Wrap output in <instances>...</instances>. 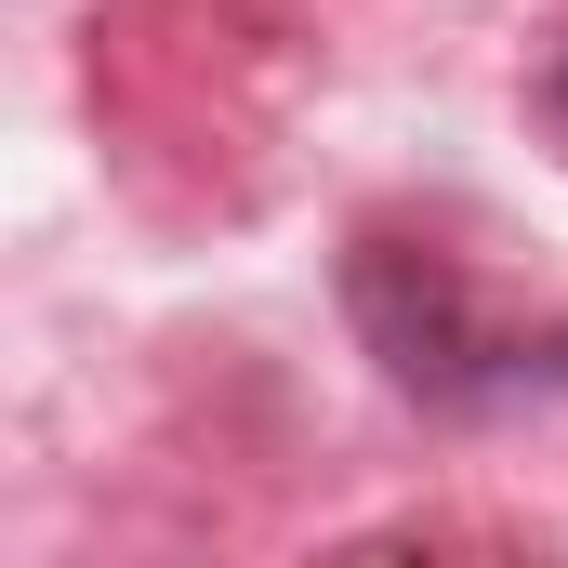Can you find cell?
Wrapping results in <instances>:
<instances>
[{
    "mask_svg": "<svg viewBox=\"0 0 568 568\" xmlns=\"http://www.w3.org/2000/svg\"><path fill=\"white\" fill-rule=\"evenodd\" d=\"M344 304H357V331H371V357L436 397V410H503V397H529V344L476 304V278L424 252V239H357V265H344Z\"/></svg>",
    "mask_w": 568,
    "mask_h": 568,
    "instance_id": "1",
    "label": "cell"
},
{
    "mask_svg": "<svg viewBox=\"0 0 568 568\" xmlns=\"http://www.w3.org/2000/svg\"><path fill=\"white\" fill-rule=\"evenodd\" d=\"M317 568H556V556L516 542V529H489V516H397V529H357Z\"/></svg>",
    "mask_w": 568,
    "mask_h": 568,
    "instance_id": "2",
    "label": "cell"
},
{
    "mask_svg": "<svg viewBox=\"0 0 568 568\" xmlns=\"http://www.w3.org/2000/svg\"><path fill=\"white\" fill-rule=\"evenodd\" d=\"M556 133H568V67H556Z\"/></svg>",
    "mask_w": 568,
    "mask_h": 568,
    "instance_id": "3",
    "label": "cell"
}]
</instances>
